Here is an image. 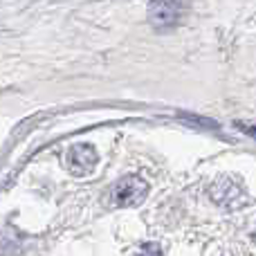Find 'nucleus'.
Returning <instances> with one entry per match:
<instances>
[{
    "mask_svg": "<svg viewBox=\"0 0 256 256\" xmlns=\"http://www.w3.org/2000/svg\"><path fill=\"white\" fill-rule=\"evenodd\" d=\"M148 196V184L140 176H126L112 186V204L120 209L137 207Z\"/></svg>",
    "mask_w": 256,
    "mask_h": 256,
    "instance_id": "f03ea898",
    "label": "nucleus"
},
{
    "mask_svg": "<svg viewBox=\"0 0 256 256\" xmlns=\"http://www.w3.org/2000/svg\"><path fill=\"white\" fill-rule=\"evenodd\" d=\"M137 256H162V250H160L158 243H144Z\"/></svg>",
    "mask_w": 256,
    "mask_h": 256,
    "instance_id": "20e7f679",
    "label": "nucleus"
},
{
    "mask_svg": "<svg viewBox=\"0 0 256 256\" xmlns=\"http://www.w3.org/2000/svg\"><path fill=\"white\" fill-rule=\"evenodd\" d=\"M184 16L186 0H150L148 2V22L158 32H168L178 27Z\"/></svg>",
    "mask_w": 256,
    "mask_h": 256,
    "instance_id": "f257e3e1",
    "label": "nucleus"
},
{
    "mask_svg": "<svg viewBox=\"0 0 256 256\" xmlns=\"http://www.w3.org/2000/svg\"><path fill=\"white\" fill-rule=\"evenodd\" d=\"M97 150L90 144H76L68 150L66 155V166L72 176H88L92 168L97 166Z\"/></svg>",
    "mask_w": 256,
    "mask_h": 256,
    "instance_id": "7ed1b4c3",
    "label": "nucleus"
}]
</instances>
